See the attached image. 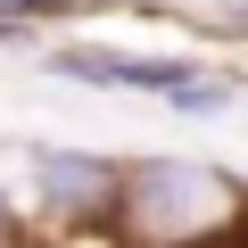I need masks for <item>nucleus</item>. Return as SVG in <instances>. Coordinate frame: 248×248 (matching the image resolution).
<instances>
[{
    "label": "nucleus",
    "mask_w": 248,
    "mask_h": 248,
    "mask_svg": "<svg viewBox=\"0 0 248 248\" xmlns=\"http://www.w3.org/2000/svg\"><path fill=\"white\" fill-rule=\"evenodd\" d=\"M17 240H33V215L17 207V190L0 182V248H17Z\"/></svg>",
    "instance_id": "5"
},
{
    "label": "nucleus",
    "mask_w": 248,
    "mask_h": 248,
    "mask_svg": "<svg viewBox=\"0 0 248 248\" xmlns=\"http://www.w3.org/2000/svg\"><path fill=\"white\" fill-rule=\"evenodd\" d=\"M108 0H0V25H75V17H99Z\"/></svg>",
    "instance_id": "4"
},
{
    "label": "nucleus",
    "mask_w": 248,
    "mask_h": 248,
    "mask_svg": "<svg viewBox=\"0 0 248 248\" xmlns=\"http://www.w3.org/2000/svg\"><path fill=\"white\" fill-rule=\"evenodd\" d=\"M42 33H50V25H0V50H17V58H33V50H42Z\"/></svg>",
    "instance_id": "6"
},
{
    "label": "nucleus",
    "mask_w": 248,
    "mask_h": 248,
    "mask_svg": "<svg viewBox=\"0 0 248 248\" xmlns=\"http://www.w3.org/2000/svg\"><path fill=\"white\" fill-rule=\"evenodd\" d=\"M9 157H17V207L33 215V232H58V240H108L124 157L83 149V141H17Z\"/></svg>",
    "instance_id": "2"
},
{
    "label": "nucleus",
    "mask_w": 248,
    "mask_h": 248,
    "mask_svg": "<svg viewBox=\"0 0 248 248\" xmlns=\"http://www.w3.org/2000/svg\"><path fill=\"white\" fill-rule=\"evenodd\" d=\"M240 207H248V182L207 157H124L108 240H133V248L240 240Z\"/></svg>",
    "instance_id": "1"
},
{
    "label": "nucleus",
    "mask_w": 248,
    "mask_h": 248,
    "mask_svg": "<svg viewBox=\"0 0 248 248\" xmlns=\"http://www.w3.org/2000/svg\"><path fill=\"white\" fill-rule=\"evenodd\" d=\"M33 66L50 83H75V91H133V99H166L182 75H199L207 58L199 50H116V42H91V33H42Z\"/></svg>",
    "instance_id": "3"
}]
</instances>
